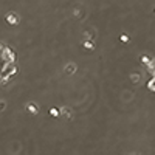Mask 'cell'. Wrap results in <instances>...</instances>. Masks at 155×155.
Returning a JSON list of instances; mask_svg holds the SVG:
<instances>
[{"mask_svg": "<svg viewBox=\"0 0 155 155\" xmlns=\"http://www.w3.org/2000/svg\"><path fill=\"white\" fill-rule=\"evenodd\" d=\"M2 56L5 58V61L6 62H14V53H13V50H10V48H5V50H2Z\"/></svg>", "mask_w": 155, "mask_h": 155, "instance_id": "obj_1", "label": "cell"}, {"mask_svg": "<svg viewBox=\"0 0 155 155\" xmlns=\"http://www.w3.org/2000/svg\"><path fill=\"white\" fill-rule=\"evenodd\" d=\"M6 20L10 22V23H13V25H16L17 22H19V17H17L16 14H8V17H6Z\"/></svg>", "mask_w": 155, "mask_h": 155, "instance_id": "obj_2", "label": "cell"}, {"mask_svg": "<svg viewBox=\"0 0 155 155\" xmlns=\"http://www.w3.org/2000/svg\"><path fill=\"white\" fill-rule=\"evenodd\" d=\"M50 113H51L53 116H58V115H59V112H58V109H51V110H50Z\"/></svg>", "mask_w": 155, "mask_h": 155, "instance_id": "obj_3", "label": "cell"}, {"mask_svg": "<svg viewBox=\"0 0 155 155\" xmlns=\"http://www.w3.org/2000/svg\"><path fill=\"white\" fill-rule=\"evenodd\" d=\"M121 40H123V42H127V40H129V37H127L126 34H123V36H121Z\"/></svg>", "mask_w": 155, "mask_h": 155, "instance_id": "obj_4", "label": "cell"}, {"mask_svg": "<svg viewBox=\"0 0 155 155\" xmlns=\"http://www.w3.org/2000/svg\"><path fill=\"white\" fill-rule=\"evenodd\" d=\"M30 109H31V113H36V107L34 106H30Z\"/></svg>", "mask_w": 155, "mask_h": 155, "instance_id": "obj_5", "label": "cell"}, {"mask_svg": "<svg viewBox=\"0 0 155 155\" xmlns=\"http://www.w3.org/2000/svg\"><path fill=\"white\" fill-rule=\"evenodd\" d=\"M3 109H5V103H2V104H0V110H3Z\"/></svg>", "mask_w": 155, "mask_h": 155, "instance_id": "obj_6", "label": "cell"}]
</instances>
